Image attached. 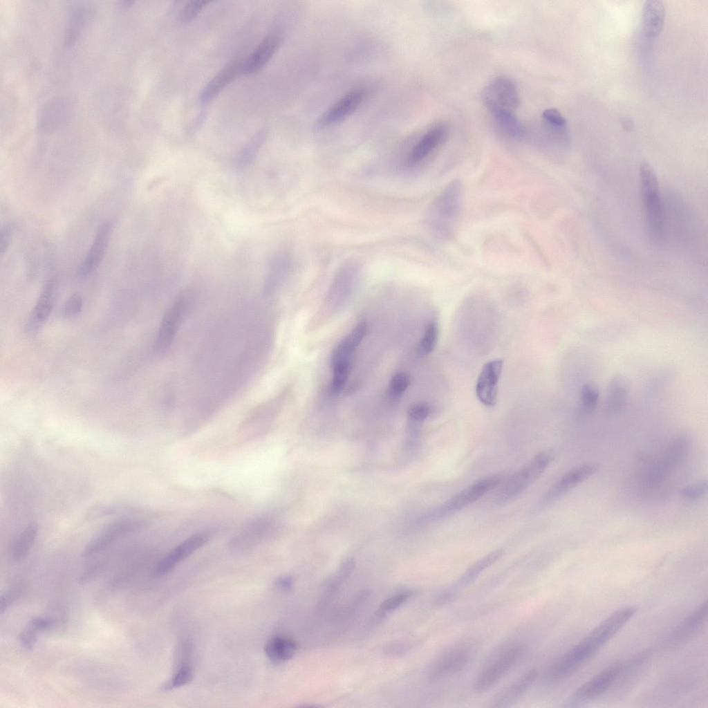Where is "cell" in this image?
I'll return each mask as SVG.
<instances>
[{"label": "cell", "mask_w": 708, "mask_h": 708, "mask_svg": "<svg viewBox=\"0 0 708 708\" xmlns=\"http://www.w3.org/2000/svg\"><path fill=\"white\" fill-rule=\"evenodd\" d=\"M492 114L499 127L508 136L516 140H523L525 138L526 130L514 112L496 111Z\"/></svg>", "instance_id": "27"}, {"label": "cell", "mask_w": 708, "mask_h": 708, "mask_svg": "<svg viewBox=\"0 0 708 708\" xmlns=\"http://www.w3.org/2000/svg\"><path fill=\"white\" fill-rule=\"evenodd\" d=\"M470 653L467 648L457 646L444 653L432 664L430 677L438 680L461 671L468 663Z\"/></svg>", "instance_id": "17"}, {"label": "cell", "mask_w": 708, "mask_h": 708, "mask_svg": "<svg viewBox=\"0 0 708 708\" xmlns=\"http://www.w3.org/2000/svg\"><path fill=\"white\" fill-rule=\"evenodd\" d=\"M543 120L554 131L563 133L566 127L565 118L556 109H546L542 114Z\"/></svg>", "instance_id": "37"}, {"label": "cell", "mask_w": 708, "mask_h": 708, "mask_svg": "<svg viewBox=\"0 0 708 708\" xmlns=\"http://www.w3.org/2000/svg\"><path fill=\"white\" fill-rule=\"evenodd\" d=\"M189 301L185 296H180L165 312L154 342V350L158 354L166 353L183 323L189 309Z\"/></svg>", "instance_id": "8"}, {"label": "cell", "mask_w": 708, "mask_h": 708, "mask_svg": "<svg viewBox=\"0 0 708 708\" xmlns=\"http://www.w3.org/2000/svg\"><path fill=\"white\" fill-rule=\"evenodd\" d=\"M598 467L596 463H587L572 468L546 492L541 503L546 504L559 498L594 474L598 470Z\"/></svg>", "instance_id": "16"}, {"label": "cell", "mask_w": 708, "mask_h": 708, "mask_svg": "<svg viewBox=\"0 0 708 708\" xmlns=\"http://www.w3.org/2000/svg\"><path fill=\"white\" fill-rule=\"evenodd\" d=\"M707 615V601L701 603L669 635L667 643L671 646L684 643L701 626Z\"/></svg>", "instance_id": "21"}, {"label": "cell", "mask_w": 708, "mask_h": 708, "mask_svg": "<svg viewBox=\"0 0 708 708\" xmlns=\"http://www.w3.org/2000/svg\"><path fill=\"white\" fill-rule=\"evenodd\" d=\"M209 3L207 1H192L187 3L182 9L180 19L184 22H188L194 19L201 10Z\"/></svg>", "instance_id": "40"}, {"label": "cell", "mask_w": 708, "mask_h": 708, "mask_svg": "<svg viewBox=\"0 0 708 708\" xmlns=\"http://www.w3.org/2000/svg\"><path fill=\"white\" fill-rule=\"evenodd\" d=\"M288 266L289 261L284 255H277L270 261L264 283L265 293H270L272 290L279 278L286 272Z\"/></svg>", "instance_id": "29"}, {"label": "cell", "mask_w": 708, "mask_h": 708, "mask_svg": "<svg viewBox=\"0 0 708 708\" xmlns=\"http://www.w3.org/2000/svg\"><path fill=\"white\" fill-rule=\"evenodd\" d=\"M622 667L620 662H615L581 684L573 693L575 702H586L597 698L604 693L617 680Z\"/></svg>", "instance_id": "11"}, {"label": "cell", "mask_w": 708, "mask_h": 708, "mask_svg": "<svg viewBox=\"0 0 708 708\" xmlns=\"http://www.w3.org/2000/svg\"><path fill=\"white\" fill-rule=\"evenodd\" d=\"M599 392L597 388L590 384H586L581 389V411L588 413L593 411L597 404Z\"/></svg>", "instance_id": "36"}, {"label": "cell", "mask_w": 708, "mask_h": 708, "mask_svg": "<svg viewBox=\"0 0 708 708\" xmlns=\"http://www.w3.org/2000/svg\"><path fill=\"white\" fill-rule=\"evenodd\" d=\"M503 366L501 359L489 361L484 364L478 377L476 393L480 402L485 406H494L496 402L498 382Z\"/></svg>", "instance_id": "13"}, {"label": "cell", "mask_w": 708, "mask_h": 708, "mask_svg": "<svg viewBox=\"0 0 708 708\" xmlns=\"http://www.w3.org/2000/svg\"><path fill=\"white\" fill-rule=\"evenodd\" d=\"M14 229V225L8 223L1 230L0 241V252L1 255L7 250L11 243Z\"/></svg>", "instance_id": "44"}, {"label": "cell", "mask_w": 708, "mask_h": 708, "mask_svg": "<svg viewBox=\"0 0 708 708\" xmlns=\"http://www.w3.org/2000/svg\"><path fill=\"white\" fill-rule=\"evenodd\" d=\"M82 307V299L78 294H73L65 302L63 307V315L69 318L80 313Z\"/></svg>", "instance_id": "42"}, {"label": "cell", "mask_w": 708, "mask_h": 708, "mask_svg": "<svg viewBox=\"0 0 708 708\" xmlns=\"http://www.w3.org/2000/svg\"><path fill=\"white\" fill-rule=\"evenodd\" d=\"M275 585L280 590L288 591L293 586V579L290 576L283 575L276 579Z\"/></svg>", "instance_id": "48"}, {"label": "cell", "mask_w": 708, "mask_h": 708, "mask_svg": "<svg viewBox=\"0 0 708 708\" xmlns=\"http://www.w3.org/2000/svg\"><path fill=\"white\" fill-rule=\"evenodd\" d=\"M16 597L17 592L12 590H9L1 594L0 599V613L1 615L11 606Z\"/></svg>", "instance_id": "47"}, {"label": "cell", "mask_w": 708, "mask_h": 708, "mask_svg": "<svg viewBox=\"0 0 708 708\" xmlns=\"http://www.w3.org/2000/svg\"><path fill=\"white\" fill-rule=\"evenodd\" d=\"M40 632L36 626L28 622L19 636L21 646L26 649H32L37 641V635Z\"/></svg>", "instance_id": "41"}, {"label": "cell", "mask_w": 708, "mask_h": 708, "mask_svg": "<svg viewBox=\"0 0 708 708\" xmlns=\"http://www.w3.org/2000/svg\"><path fill=\"white\" fill-rule=\"evenodd\" d=\"M503 549L494 550L474 563L460 576L456 582L459 586H465L474 581L483 571L496 562L503 556Z\"/></svg>", "instance_id": "28"}, {"label": "cell", "mask_w": 708, "mask_h": 708, "mask_svg": "<svg viewBox=\"0 0 708 708\" xmlns=\"http://www.w3.org/2000/svg\"><path fill=\"white\" fill-rule=\"evenodd\" d=\"M410 383L409 375L403 372L397 373L391 379L389 391L393 396L402 395L408 388Z\"/></svg>", "instance_id": "38"}, {"label": "cell", "mask_w": 708, "mask_h": 708, "mask_svg": "<svg viewBox=\"0 0 708 708\" xmlns=\"http://www.w3.org/2000/svg\"><path fill=\"white\" fill-rule=\"evenodd\" d=\"M265 137L266 133L262 131L257 134L252 140L248 143L238 157L237 161L239 165H244L250 162L255 156L257 151L261 145Z\"/></svg>", "instance_id": "35"}, {"label": "cell", "mask_w": 708, "mask_h": 708, "mask_svg": "<svg viewBox=\"0 0 708 708\" xmlns=\"http://www.w3.org/2000/svg\"><path fill=\"white\" fill-rule=\"evenodd\" d=\"M665 18V8L659 0L645 2L642 10V27L645 35L653 38L662 30Z\"/></svg>", "instance_id": "24"}, {"label": "cell", "mask_w": 708, "mask_h": 708, "mask_svg": "<svg viewBox=\"0 0 708 708\" xmlns=\"http://www.w3.org/2000/svg\"><path fill=\"white\" fill-rule=\"evenodd\" d=\"M194 678L193 669L189 666H183L176 671L172 678L163 685L164 690H171L189 684Z\"/></svg>", "instance_id": "34"}, {"label": "cell", "mask_w": 708, "mask_h": 708, "mask_svg": "<svg viewBox=\"0 0 708 708\" xmlns=\"http://www.w3.org/2000/svg\"><path fill=\"white\" fill-rule=\"evenodd\" d=\"M622 127L627 131H631L634 127L633 122L628 118H623L622 120Z\"/></svg>", "instance_id": "49"}, {"label": "cell", "mask_w": 708, "mask_h": 708, "mask_svg": "<svg viewBox=\"0 0 708 708\" xmlns=\"http://www.w3.org/2000/svg\"><path fill=\"white\" fill-rule=\"evenodd\" d=\"M365 96L366 93L362 89L348 92L319 116L316 127L324 129L345 120L359 108Z\"/></svg>", "instance_id": "10"}, {"label": "cell", "mask_w": 708, "mask_h": 708, "mask_svg": "<svg viewBox=\"0 0 708 708\" xmlns=\"http://www.w3.org/2000/svg\"><path fill=\"white\" fill-rule=\"evenodd\" d=\"M593 656L589 651L578 643L553 664L550 669L548 677L555 681L564 679Z\"/></svg>", "instance_id": "19"}, {"label": "cell", "mask_w": 708, "mask_h": 708, "mask_svg": "<svg viewBox=\"0 0 708 708\" xmlns=\"http://www.w3.org/2000/svg\"><path fill=\"white\" fill-rule=\"evenodd\" d=\"M627 398L626 386L620 379H615L611 384L606 398V409L611 412L621 409Z\"/></svg>", "instance_id": "30"}, {"label": "cell", "mask_w": 708, "mask_h": 708, "mask_svg": "<svg viewBox=\"0 0 708 708\" xmlns=\"http://www.w3.org/2000/svg\"><path fill=\"white\" fill-rule=\"evenodd\" d=\"M207 540L208 537L205 534H194L185 539L157 563L153 575L159 577L169 573L179 562L202 547Z\"/></svg>", "instance_id": "14"}, {"label": "cell", "mask_w": 708, "mask_h": 708, "mask_svg": "<svg viewBox=\"0 0 708 708\" xmlns=\"http://www.w3.org/2000/svg\"><path fill=\"white\" fill-rule=\"evenodd\" d=\"M241 62H231L212 77L200 94L201 102L207 103L214 99L239 73H241Z\"/></svg>", "instance_id": "22"}, {"label": "cell", "mask_w": 708, "mask_h": 708, "mask_svg": "<svg viewBox=\"0 0 708 708\" xmlns=\"http://www.w3.org/2000/svg\"><path fill=\"white\" fill-rule=\"evenodd\" d=\"M637 611L635 606L621 608L597 625L581 641L584 646L596 652L608 642L631 619Z\"/></svg>", "instance_id": "7"}, {"label": "cell", "mask_w": 708, "mask_h": 708, "mask_svg": "<svg viewBox=\"0 0 708 708\" xmlns=\"http://www.w3.org/2000/svg\"><path fill=\"white\" fill-rule=\"evenodd\" d=\"M37 533V525L32 522L17 536L11 548V557L15 561L24 559L31 550Z\"/></svg>", "instance_id": "26"}, {"label": "cell", "mask_w": 708, "mask_h": 708, "mask_svg": "<svg viewBox=\"0 0 708 708\" xmlns=\"http://www.w3.org/2000/svg\"><path fill=\"white\" fill-rule=\"evenodd\" d=\"M333 378L330 384V392L337 394L344 386L350 371L351 363H341L331 366Z\"/></svg>", "instance_id": "32"}, {"label": "cell", "mask_w": 708, "mask_h": 708, "mask_svg": "<svg viewBox=\"0 0 708 708\" xmlns=\"http://www.w3.org/2000/svg\"><path fill=\"white\" fill-rule=\"evenodd\" d=\"M524 653V646L519 644L501 650L477 676L474 691L481 693L490 690L519 662Z\"/></svg>", "instance_id": "5"}, {"label": "cell", "mask_w": 708, "mask_h": 708, "mask_svg": "<svg viewBox=\"0 0 708 708\" xmlns=\"http://www.w3.org/2000/svg\"><path fill=\"white\" fill-rule=\"evenodd\" d=\"M463 189L460 181L450 182L429 205L426 223L440 239L449 238L457 223L462 205Z\"/></svg>", "instance_id": "1"}, {"label": "cell", "mask_w": 708, "mask_h": 708, "mask_svg": "<svg viewBox=\"0 0 708 708\" xmlns=\"http://www.w3.org/2000/svg\"><path fill=\"white\" fill-rule=\"evenodd\" d=\"M483 101L491 112H514L520 104L519 94L514 82L510 78L499 76L494 79L484 88Z\"/></svg>", "instance_id": "6"}, {"label": "cell", "mask_w": 708, "mask_h": 708, "mask_svg": "<svg viewBox=\"0 0 708 708\" xmlns=\"http://www.w3.org/2000/svg\"><path fill=\"white\" fill-rule=\"evenodd\" d=\"M144 523L139 520L121 519L109 524L86 544L82 556L86 558L99 553L122 537L140 529Z\"/></svg>", "instance_id": "9"}, {"label": "cell", "mask_w": 708, "mask_h": 708, "mask_svg": "<svg viewBox=\"0 0 708 708\" xmlns=\"http://www.w3.org/2000/svg\"><path fill=\"white\" fill-rule=\"evenodd\" d=\"M449 134L446 124H439L427 130L410 150L407 162L416 167L425 161L445 140Z\"/></svg>", "instance_id": "12"}, {"label": "cell", "mask_w": 708, "mask_h": 708, "mask_svg": "<svg viewBox=\"0 0 708 708\" xmlns=\"http://www.w3.org/2000/svg\"><path fill=\"white\" fill-rule=\"evenodd\" d=\"M411 597L410 592H404L395 594L386 598L380 604L379 609L373 617L374 622H379L385 617L386 614L398 608L401 605L407 601Z\"/></svg>", "instance_id": "31"}, {"label": "cell", "mask_w": 708, "mask_h": 708, "mask_svg": "<svg viewBox=\"0 0 708 708\" xmlns=\"http://www.w3.org/2000/svg\"><path fill=\"white\" fill-rule=\"evenodd\" d=\"M639 190L648 233L656 242L664 234L663 205L656 174L647 162L640 164L638 171Z\"/></svg>", "instance_id": "2"}, {"label": "cell", "mask_w": 708, "mask_h": 708, "mask_svg": "<svg viewBox=\"0 0 708 708\" xmlns=\"http://www.w3.org/2000/svg\"><path fill=\"white\" fill-rule=\"evenodd\" d=\"M279 45L280 38L277 35H270L263 39L241 62V73L251 75L260 71L272 57Z\"/></svg>", "instance_id": "20"}, {"label": "cell", "mask_w": 708, "mask_h": 708, "mask_svg": "<svg viewBox=\"0 0 708 708\" xmlns=\"http://www.w3.org/2000/svg\"><path fill=\"white\" fill-rule=\"evenodd\" d=\"M537 672L535 669L527 671L510 686L501 691L493 700L492 707H506L516 702L531 687L535 681Z\"/></svg>", "instance_id": "23"}, {"label": "cell", "mask_w": 708, "mask_h": 708, "mask_svg": "<svg viewBox=\"0 0 708 708\" xmlns=\"http://www.w3.org/2000/svg\"><path fill=\"white\" fill-rule=\"evenodd\" d=\"M355 561L352 558L347 559L341 566L337 579L340 581H346L355 569Z\"/></svg>", "instance_id": "46"}, {"label": "cell", "mask_w": 708, "mask_h": 708, "mask_svg": "<svg viewBox=\"0 0 708 708\" xmlns=\"http://www.w3.org/2000/svg\"><path fill=\"white\" fill-rule=\"evenodd\" d=\"M500 482L501 478L497 476L481 478L442 505L427 512L420 521L428 522L447 517L480 499L489 491L498 486Z\"/></svg>", "instance_id": "3"}, {"label": "cell", "mask_w": 708, "mask_h": 708, "mask_svg": "<svg viewBox=\"0 0 708 708\" xmlns=\"http://www.w3.org/2000/svg\"><path fill=\"white\" fill-rule=\"evenodd\" d=\"M707 491V480H702L697 483L685 486L681 491V494L689 500H696L703 497Z\"/></svg>", "instance_id": "39"}, {"label": "cell", "mask_w": 708, "mask_h": 708, "mask_svg": "<svg viewBox=\"0 0 708 708\" xmlns=\"http://www.w3.org/2000/svg\"><path fill=\"white\" fill-rule=\"evenodd\" d=\"M111 232L112 225L109 221H104L100 225L93 243L79 267L77 274L80 277H87L97 268L107 250Z\"/></svg>", "instance_id": "15"}, {"label": "cell", "mask_w": 708, "mask_h": 708, "mask_svg": "<svg viewBox=\"0 0 708 708\" xmlns=\"http://www.w3.org/2000/svg\"><path fill=\"white\" fill-rule=\"evenodd\" d=\"M431 413L430 407L425 403L413 405L408 411V417L413 422H422Z\"/></svg>", "instance_id": "43"}, {"label": "cell", "mask_w": 708, "mask_h": 708, "mask_svg": "<svg viewBox=\"0 0 708 708\" xmlns=\"http://www.w3.org/2000/svg\"><path fill=\"white\" fill-rule=\"evenodd\" d=\"M438 335L439 330L437 324L435 322L429 324L420 342V351L423 354L431 353L436 346Z\"/></svg>", "instance_id": "33"}, {"label": "cell", "mask_w": 708, "mask_h": 708, "mask_svg": "<svg viewBox=\"0 0 708 708\" xmlns=\"http://www.w3.org/2000/svg\"><path fill=\"white\" fill-rule=\"evenodd\" d=\"M366 324L364 322H360L348 335L353 344L357 347L366 332Z\"/></svg>", "instance_id": "45"}, {"label": "cell", "mask_w": 708, "mask_h": 708, "mask_svg": "<svg viewBox=\"0 0 708 708\" xmlns=\"http://www.w3.org/2000/svg\"><path fill=\"white\" fill-rule=\"evenodd\" d=\"M56 288V281L53 278L44 286L27 321L26 328L29 333H36L48 320L53 308Z\"/></svg>", "instance_id": "18"}, {"label": "cell", "mask_w": 708, "mask_h": 708, "mask_svg": "<svg viewBox=\"0 0 708 708\" xmlns=\"http://www.w3.org/2000/svg\"><path fill=\"white\" fill-rule=\"evenodd\" d=\"M552 460V455L548 452L536 455L505 481L496 492L494 502L501 504L515 499L543 474Z\"/></svg>", "instance_id": "4"}, {"label": "cell", "mask_w": 708, "mask_h": 708, "mask_svg": "<svg viewBox=\"0 0 708 708\" xmlns=\"http://www.w3.org/2000/svg\"><path fill=\"white\" fill-rule=\"evenodd\" d=\"M296 651V643L290 638L281 636L270 639L264 648L267 657L274 663L289 660L294 656Z\"/></svg>", "instance_id": "25"}]
</instances>
